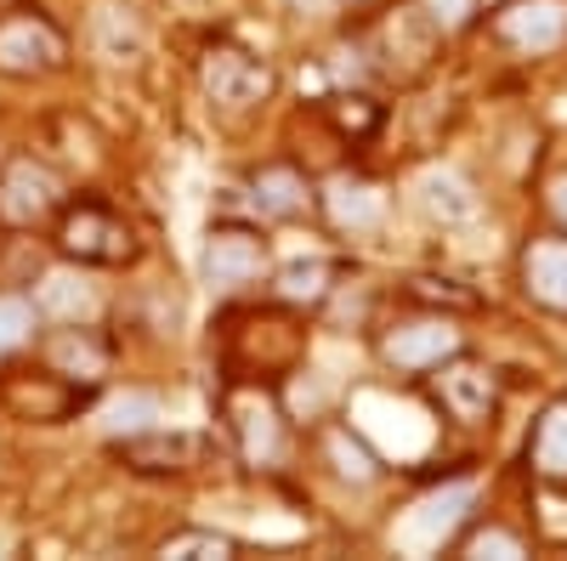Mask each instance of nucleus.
I'll list each match as a JSON object with an SVG mask.
<instances>
[{
  "instance_id": "f03ea898",
  "label": "nucleus",
  "mask_w": 567,
  "mask_h": 561,
  "mask_svg": "<svg viewBox=\"0 0 567 561\" xmlns=\"http://www.w3.org/2000/svg\"><path fill=\"white\" fill-rule=\"evenodd\" d=\"M221 408H227V432L239 443V459L250 471H278V465L290 459V414L278 403V386L233 381Z\"/></svg>"
},
{
  "instance_id": "c756f323",
  "label": "nucleus",
  "mask_w": 567,
  "mask_h": 561,
  "mask_svg": "<svg viewBox=\"0 0 567 561\" xmlns=\"http://www.w3.org/2000/svg\"><path fill=\"white\" fill-rule=\"evenodd\" d=\"M545 205H550V216H556V227L567 232V170H561V176H556V181L545 187Z\"/></svg>"
},
{
  "instance_id": "cd10ccee",
  "label": "nucleus",
  "mask_w": 567,
  "mask_h": 561,
  "mask_svg": "<svg viewBox=\"0 0 567 561\" xmlns=\"http://www.w3.org/2000/svg\"><path fill=\"white\" fill-rule=\"evenodd\" d=\"M414 7L437 34H460V29H471V18L483 12V0H414Z\"/></svg>"
},
{
  "instance_id": "1a4fd4ad",
  "label": "nucleus",
  "mask_w": 567,
  "mask_h": 561,
  "mask_svg": "<svg viewBox=\"0 0 567 561\" xmlns=\"http://www.w3.org/2000/svg\"><path fill=\"white\" fill-rule=\"evenodd\" d=\"M199 85H205V97L216 108L239 114V108H256V103L272 97V69L256 52H245V45L216 40V45H205V58H199Z\"/></svg>"
},
{
  "instance_id": "6e6552de",
  "label": "nucleus",
  "mask_w": 567,
  "mask_h": 561,
  "mask_svg": "<svg viewBox=\"0 0 567 561\" xmlns=\"http://www.w3.org/2000/svg\"><path fill=\"white\" fill-rule=\"evenodd\" d=\"M69 63V40L45 12H12L0 18V74L7 80H40Z\"/></svg>"
},
{
  "instance_id": "0eeeda50",
  "label": "nucleus",
  "mask_w": 567,
  "mask_h": 561,
  "mask_svg": "<svg viewBox=\"0 0 567 561\" xmlns=\"http://www.w3.org/2000/svg\"><path fill=\"white\" fill-rule=\"evenodd\" d=\"M63 205H69V187L45 159L18 154V159L0 165V227H12V232L40 227V221H52Z\"/></svg>"
},
{
  "instance_id": "aec40b11",
  "label": "nucleus",
  "mask_w": 567,
  "mask_h": 561,
  "mask_svg": "<svg viewBox=\"0 0 567 561\" xmlns=\"http://www.w3.org/2000/svg\"><path fill=\"white\" fill-rule=\"evenodd\" d=\"M329 295H336V267H329L323 256L290 261V267L278 272V301L284 307H323Z\"/></svg>"
},
{
  "instance_id": "4be33fe9",
  "label": "nucleus",
  "mask_w": 567,
  "mask_h": 561,
  "mask_svg": "<svg viewBox=\"0 0 567 561\" xmlns=\"http://www.w3.org/2000/svg\"><path fill=\"white\" fill-rule=\"evenodd\" d=\"M329 120H336V131H341V136L363 143V136L381 131V103L363 97V91H336V97H329Z\"/></svg>"
},
{
  "instance_id": "f8f14e48",
  "label": "nucleus",
  "mask_w": 567,
  "mask_h": 561,
  "mask_svg": "<svg viewBox=\"0 0 567 561\" xmlns=\"http://www.w3.org/2000/svg\"><path fill=\"white\" fill-rule=\"evenodd\" d=\"M85 392L91 386H74V381H63V374H52V368H40V374H7L0 381V397H7V408L18 414V419H40V426H58V419H69V414H80L85 408Z\"/></svg>"
},
{
  "instance_id": "dca6fc26",
  "label": "nucleus",
  "mask_w": 567,
  "mask_h": 561,
  "mask_svg": "<svg viewBox=\"0 0 567 561\" xmlns=\"http://www.w3.org/2000/svg\"><path fill=\"white\" fill-rule=\"evenodd\" d=\"M194 437H182V432H159V426H142L131 437H120V459L131 465V471L142 477H182L187 465H194Z\"/></svg>"
},
{
  "instance_id": "412c9836",
  "label": "nucleus",
  "mask_w": 567,
  "mask_h": 561,
  "mask_svg": "<svg viewBox=\"0 0 567 561\" xmlns=\"http://www.w3.org/2000/svg\"><path fill=\"white\" fill-rule=\"evenodd\" d=\"M34 330H40V312L29 295H7L0 290V363L18 357L23 346H34Z\"/></svg>"
},
{
  "instance_id": "39448f33",
  "label": "nucleus",
  "mask_w": 567,
  "mask_h": 561,
  "mask_svg": "<svg viewBox=\"0 0 567 561\" xmlns=\"http://www.w3.org/2000/svg\"><path fill=\"white\" fill-rule=\"evenodd\" d=\"M381 363L392 368V374H420L425 368H437L443 357H454L460 346H465V335H460V323H454V312H437V307H425V312H409V318H392L386 330H381Z\"/></svg>"
},
{
  "instance_id": "f257e3e1",
  "label": "nucleus",
  "mask_w": 567,
  "mask_h": 561,
  "mask_svg": "<svg viewBox=\"0 0 567 561\" xmlns=\"http://www.w3.org/2000/svg\"><path fill=\"white\" fill-rule=\"evenodd\" d=\"M233 374L227 381H250V386H278L284 374H296L307 330L290 312H245L233 318Z\"/></svg>"
},
{
  "instance_id": "9b49d317",
  "label": "nucleus",
  "mask_w": 567,
  "mask_h": 561,
  "mask_svg": "<svg viewBox=\"0 0 567 561\" xmlns=\"http://www.w3.org/2000/svg\"><path fill=\"white\" fill-rule=\"evenodd\" d=\"M34 346H40V363L52 374H63V381H74V386H103V374L114 368V341L91 318L58 323L52 335H34Z\"/></svg>"
},
{
  "instance_id": "393cba45",
  "label": "nucleus",
  "mask_w": 567,
  "mask_h": 561,
  "mask_svg": "<svg viewBox=\"0 0 567 561\" xmlns=\"http://www.w3.org/2000/svg\"><path fill=\"white\" fill-rule=\"evenodd\" d=\"M454 555H505V561H516V555H528V539L523 533H511V528H499V522H483V528H471L465 539H454Z\"/></svg>"
},
{
  "instance_id": "20e7f679",
  "label": "nucleus",
  "mask_w": 567,
  "mask_h": 561,
  "mask_svg": "<svg viewBox=\"0 0 567 561\" xmlns=\"http://www.w3.org/2000/svg\"><path fill=\"white\" fill-rule=\"evenodd\" d=\"M425 392H432L437 414L454 419V426H488V419L499 414V374L483 363V357H471L465 346L454 357H443L437 368H425L420 374Z\"/></svg>"
},
{
  "instance_id": "b1692460",
  "label": "nucleus",
  "mask_w": 567,
  "mask_h": 561,
  "mask_svg": "<svg viewBox=\"0 0 567 561\" xmlns=\"http://www.w3.org/2000/svg\"><path fill=\"white\" fill-rule=\"evenodd\" d=\"M233 550L239 544H233L227 533H216V528H182L159 544V555H176V561H227Z\"/></svg>"
},
{
  "instance_id": "c85d7f7f",
  "label": "nucleus",
  "mask_w": 567,
  "mask_h": 561,
  "mask_svg": "<svg viewBox=\"0 0 567 561\" xmlns=\"http://www.w3.org/2000/svg\"><path fill=\"white\" fill-rule=\"evenodd\" d=\"M154 419V397H142V392H125L114 408H109V432L114 437H131V432H142Z\"/></svg>"
},
{
  "instance_id": "f3484780",
  "label": "nucleus",
  "mask_w": 567,
  "mask_h": 561,
  "mask_svg": "<svg viewBox=\"0 0 567 561\" xmlns=\"http://www.w3.org/2000/svg\"><path fill=\"white\" fill-rule=\"evenodd\" d=\"M528 477L534 482H567V397L545 403L528 437Z\"/></svg>"
},
{
  "instance_id": "ddd939ff",
  "label": "nucleus",
  "mask_w": 567,
  "mask_h": 561,
  "mask_svg": "<svg viewBox=\"0 0 567 561\" xmlns=\"http://www.w3.org/2000/svg\"><path fill=\"white\" fill-rule=\"evenodd\" d=\"M245 194H250V210L261 221H301L318 210V187L307 181L301 165L290 159H272V165H256L250 181H245Z\"/></svg>"
},
{
  "instance_id": "2eb2a0df",
  "label": "nucleus",
  "mask_w": 567,
  "mask_h": 561,
  "mask_svg": "<svg viewBox=\"0 0 567 561\" xmlns=\"http://www.w3.org/2000/svg\"><path fill=\"white\" fill-rule=\"evenodd\" d=\"M523 295L567 318V232H545L523 250Z\"/></svg>"
},
{
  "instance_id": "2f4dec72",
  "label": "nucleus",
  "mask_w": 567,
  "mask_h": 561,
  "mask_svg": "<svg viewBox=\"0 0 567 561\" xmlns=\"http://www.w3.org/2000/svg\"><path fill=\"white\" fill-rule=\"evenodd\" d=\"M352 7H363V0H352Z\"/></svg>"
},
{
  "instance_id": "9d476101",
  "label": "nucleus",
  "mask_w": 567,
  "mask_h": 561,
  "mask_svg": "<svg viewBox=\"0 0 567 561\" xmlns=\"http://www.w3.org/2000/svg\"><path fill=\"white\" fill-rule=\"evenodd\" d=\"M488 29L516 58H550L567 45V0H499Z\"/></svg>"
},
{
  "instance_id": "423d86ee",
  "label": "nucleus",
  "mask_w": 567,
  "mask_h": 561,
  "mask_svg": "<svg viewBox=\"0 0 567 561\" xmlns=\"http://www.w3.org/2000/svg\"><path fill=\"white\" fill-rule=\"evenodd\" d=\"M199 272H205L210 295H245V290L267 284L272 250H267V239H261L256 227H245V221H216L210 239H205V256H199Z\"/></svg>"
},
{
  "instance_id": "bb28decb",
  "label": "nucleus",
  "mask_w": 567,
  "mask_h": 561,
  "mask_svg": "<svg viewBox=\"0 0 567 561\" xmlns=\"http://www.w3.org/2000/svg\"><path fill=\"white\" fill-rule=\"evenodd\" d=\"M534 522L550 544H567V482H539L534 494Z\"/></svg>"
},
{
  "instance_id": "4468645a",
  "label": "nucleus",
  "mask_w": 567,
  "mask_h": 561,
  "mask_svg": "<svg viewBox=\"0 0 567 561\" xmlns=\"http://www.w3.org/2000/svg\"><path fill=\"white\" fill-rule=\"evenodd\" d=\"M34 312L40 318H58V323H85V318H97L103 307V290L91 284V272L74 261V267H58V272H45L40 284H34Z\"/></svg>"
},
{
  "instance_id": "a878e982",
  "label": "nucleus",
  "mask_w": 567,
  "mask_h": 561,
  "mask_svg": "<svg viewBox=\"0 0 567 561\" xmlns=\"http://www.w3.org/2000/svg\"><path fill=\"white\" fill-rule=\"evenodd\" d=\"M425 210L443 221H465V216H477V199L465 194L460 176H425Z\"/></svg>"
},
{
  "instance_id": "a211bd4d",
  "label": "nucleus",
  "mask_w": 567,
  "mask_h": 561,
  "mask_svg": "<svg viewBox=\"0 0 567 561\" xmlns=\"http://www.w3.org/2000/svg\"><path fill=\"white\" fill-rule=\"evenodd\" d=\"M318 443H323V459H329V471H336L341 482H352V488H369V482H381V454H374L352 426H341V419H329V426L318 432Z\"/></svg>"
},
{
  "instance_id": "7ed1b4c3",
  "label": "nucleus",
  "mask_w": 567,
  "mask_h": 561,
  "mask_svg": "<svg viewBox=\"0 0 567 561\" xmlns=\"http://www.w3.org/2000/svg\"><path fill=\"white\" fill-rule=\"evenodd\" d=\"M58 250L80 267H125V261H136V232L114 205L74 199L58 210Z\"/></svg>"
},
{
  "instance_id": "5701e85b",
  "label": "nucleus",
  "mask_w": 567,
  "mask_h": 561,
  "mask_svg": "<svg viewBox=\"0 0 567 561\" xmlns=\"http://www.w3.org/2000/svg\"><path fill=\"white\" fill-rule=\"evenodd\" d=\"M409 295L420 307H437V312H477V290H465L460 278H437V272H414Z\"/></svg>"
},
{
  "instance_id": "6ab92c4d",
  "label": "nucleus",
  "mask_w": 567,
  "mask_h": 561,
  "mask_svg": "<svg viewBox=\"0 0 567 561\" xmlns=\"http://www.w3.org/2000/svg\"><path fill=\"white\" fill-rule=\"evenodd\" d=\"M318 205L329 210V221H341V227H374L386 216V194L369 176H352V170H341L336 181H329L318 194Z\"/></svg>"
},
{
  "instance_id": "7c9ffc66",
  "label": "nucleus",
  "mask_w": 567,
  "mask_h": 561,
  "mask_svg": "<svg viewBox=\"0 0 567 561\" xmlns=\"http://www.w3.org/2000/svg\"><path fill=\"white\" fill-rule=\"evenodd\" d=\"M483 7H499V0H483Z\"/></svg>"
}]
</instances>
